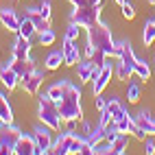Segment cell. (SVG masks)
I'll list each match as a JSON object with an SVG mask.
<instances>
[{
	"instance_id": "6da1fadb",
	"label": "cell",
	"mask_w": 155,
	"mask_h": 155,
	"mask_svg": "<svg viewBox=\"0 0 155 155\" xmlns=\"http://www.w3.org/2000/svg\"><path fill=\"white\" fill-rule=\"evenodd\" d=\"M59 107V116L64 122H77L83 116V109H81V87L74 85L68 79H61V94L55 101Z\"/></svg>"
},
{
	"instance_id": "7a4b0ae2",
	"label": "cell",
	"mask_w": 155,
	"mask_h": 155,
	"mask_svg": "<svg viewBox=\"0 0 155 155\" xmlns=\"http://www.w3.org/2000/svg\"><path fill=\"white\" fill-rule=\"evenodd\" d=\"M94 50H101L109 57H118V42H114L111 31L107 24H103V20L94 22L87 26V48H85V57H92Z\"/></svg>"
},
{
	"instance_id": "3957f363",
	"label": "cell",
	"mask_w": 155,
	"mask_h": 155,
	"mask_svg": "<svg viewBox=\"0 0 155 155\" xmlns=\"http://www.w3.org/2000/svg\"><path fill=\"white\" fill-rule=\"evenodd\" d=\"M118 64H116V77L120 81H129L133 77V68H136V61L138 57L133 55V48H131V42L122 39L118 42Z\"/></svg>"
},
{
	"instance_id": "277c9868",
	"label": "cell",
	"mask_w": 155,
	"mask_h": 155,
	"mask_svg": "<svg viewBox=\"0 0 155 155\" xmlns=\"http://www.w3.org/2000/svg\"><path fill=\"white\" fill-rule=\"evenodd\" d=\"M37 114H39V122L46 127H50L53 131H59L61 129V116H59V107L57 103L50 98L48 94H42L39 96V103H37Z\"/></svg>"
},
{
	"instance_id": "5b68a950",
	"label": "cell",
	"mask_w": 155,
	"mask_h": 155,
	"mask_svg": "<svg viewBox=\"0 0 155 155\" xmlns=\"http://www.w3.org/2000/svg\"><path fill=\"white\" fill-rule=\"evenodd\" d=\"M85 138H81L77 131H64L59 133V138L53 142V153L57 155H70V153H81V147H83Z\"/></svg>"
},
{
	"instance_id": "8992f818",
	"label": "cell",
	"mask_w": 155,
	"mask_h": 155,
	"mask_svg": "<svg viewBox=\"0 0 155 155\" xmlns=\"http://www.w3.org/2000/svg\"><path fill=\"white\" fill-rule=\"evenodd\" d=\"M20 136L22 131L13 122H0V155H13Z\"/></svg>"
},
{
	"instance_id": "52a82bcc",
	"label": "cell",
	"mask_w": 155,
	"mask_h": 155,
	"mask_svg": "<svg viewBox=\"0 0 155 155\" xmlns=\"http://www.w3.org/2000/svg\"><path fill=\"white\" fill-rule=\"evenodd\" d=\"M101 20V7H74L70 13V22L79 24L81 28H87Z\"/></svg>"
},
{
	"instance_id": "ba28073f",
	"label": "cell",
	"mask_w": 155,
	"mask_h": 155,
	"mask_svg": "<svg viewBox=\"0 0 155 155\" xmlns=\"http://www.w3.org/2000/svg\"><path fill=\"white\" fill-rule=\"evenodd\" d=\"M116 72V66L109 61V57L105 59V66L101 68V72L96 74V79H94V83H92V94H103V90H105L107 85H109V81H111V74Z\"/></svg>"
},
{
	"instance_id": "9c48e42d",
	"label": "cell",
	"mask_w": 155,
	"mask_h": 155,
	"mask_svg": "<svg viewBox=\"0 0 155 155\" xmlns=\"http://www.w3.org/2000/svg\"><path fill=\"white\" fill-rule=\"evenodd\" d=\"M50 127H46V125H37L35 127V144H37V153L35 155H44V153H50L53 151V138H50Z\"/></svg>"
},
{
	"instance_id": "30bf717a",
	"label": "cell",
	"mask_w": 155,
	"mask_h": 155,
	"mask_svg": "<svg viewBox=\"0 0 155 155\" xmlns=\"http://www.w3.org/2000/svg\"><path fill=\"white\" fill-rule=\"evenodd\" d=\"M44 83V72H39L37 68H33L31 72H26V74L20 79V85L24 87L26 94H37V90L42 87Z\"/></svg>"
},
{
	"instance_id": "8fae6325",
	"label": "cell",
	"mask_w": 155,
	"mask_h": 155,
	"mask_svg": "<svg viewBox=\"0 0 155 155\" xmlns=\"http://www.w3.org/2000/svg\"><path fill=\"white\" fill-rule=\"evenodd\" d=\"M74 68H77V77H79V81H83V83H87V81H94L96 74L101 72V68H96L94 64H92L90 57H85L83 61L79 59V64H77Z\"/></svg>"
},
{
	"instance_id": "7c38bea8",
	"label": "cell",
	"mask_w": 155,
	"mask_h": 155,
	"mask_svg": "<svg viewBox=\"0 0 155 155\" xmlns=\"http://www.w3.org/2000/svg\"><path fill=\"white\" fill-rule=\"evenodd\" d=\"M0 81H2V85L7 90H15L20 85V74L11 68V61H5L0 66Z\"/></svg>"
},
{
	"instance_id": "4fadbf2b",
	"label": "cell",
	"mask_w": 155,
	"mask_h": 155,
	"mask_svg": "<svg viewBox=\"0 0 155 155\" xmlns=\"http://www.w3.org/2000/svg\"><path fill=\"white\" fill-rule=\"evenodd\" d=\"M61 50H64V64L66 66H77L79 64L81 53H79V48H77V39L64 37V46H61Z\"/></svg>"
},
{
	"instance_id": "5bb4252c",
	"label": "cell",
	"mask_w": 155,
	"mask_h": 155,
	"mask_svg": "<svg viewBox=\"0 0 155 155\" xmlns=\"http://www.w3.org/2000/svg\"><path fill=\"white\" fill-rule=\"evenodd\" d=\"M0 22H2V26L7 31L18 33V28H20V15L13 11V9H9V7H0Z\"/></svg>"
},
{
	"instance_id": "9a60e30c",
	"label": "cell",
	"mask_w": 155,
	"mask_h": 155,
	"mask_svg": "<svg viewBox=\"0 0 155 155\" xmlns=\"http://www.w3.org/2000/svg\"><path fill=\"white\" fill-rule=\"evenodd\" d=\"M15 155H35L37 153V144H35V138L33 136H26V133H22L15 144Z\"/></svg>"
},
{
	"instance_id": "2e32d148",
	"label": "cell",
	"mask_w": 155,
	"mask_h": 155,
	"mask_svg": "<svg viewBox=\"0 0 155 155\" xmlns=\"http://www.w3.org/2000/svg\"><path fill=\"white\" fill-rule=\"evenodd\" d=\"M13 57L15 59H31V39L18 35V39L13 42Z\"/></svg>"
},
{
	"instance_id": "e0dca14e",
	"label": "cell",
	"mask_w": 155,
	"mask_h": 155,
	"mask_svg": "<svg viewBox=\"0 0 155 155\" xmlns=\"http://www.w3.org/2000/svg\"><path fill=\"white\" fill-rule=\"evenodd\" d=\"M24 15L33 20V24H35V28H37V33H39V31L50 28V20H46L42 13H39V11H37V7H28L26 11H24Z\"/></svg>"
},
{
	"instance_id": "ac0fdd59",
	"label": "cell",
	"mask_w": 155,
	"mask_h": 155,
	"mask_svg": "<svg viewBox=\"0 0 155 155\" xmlns=\"http://www.w3.org/2000/svg\"><path fill=\"white\" fill-rule=\"evenodd\" d=\"M136 122L147 131V136H155V116H151V114L147 109H142L138 116H136Z\"/></svg>"
},
{
	"instance_id": "d6986e66",
	"label": "cell",
	"mask_w": 155,
	"mask_h": 155,
	"mask_svg": "<svg viewBox=\"0 0 155 155\" xmlns=\"http://www.w3.org/2000/svg\"><path fill=\"white\" fill-rule=\"evenodd\" d=\"M109 114H111V118L114 120H120V118H125L127 116V109H125V105L116 98V96H111V98H107V107H105Z\"/></svg>"
},
{
	"instance_id": "ffe728a7",
	"label": "cell",
	"mask_w": 155,
	"mask_h": 155,
	"mask_svg": "<svg viewBox=\"0 0 155 155\" xmlns=\"http://www.w3.org/2000/svg\"><path fill=\"white\" fill-rule=\"evenodd\" d=\"M37 33V28H35V24H33V20L31 18H20V28H18V35H22V37H26V39H31Z\"/></svg>"
},
{
	"instance_id": "44dd1931",
	"label": "cell",
	"mask_w": 155,
	"mask_h": 155,
	"mask_svg": "<svg viewBox=\"0 0 155 155\" xmlns=\"http://www.w3.org/2000/svg\"><path fill=\"white\" fill-rule=\"evenodd\" d=\"M44 66H46V70H57L59 66H64V50H53V53H48Z\"/></svg>"
},
{
	"instance_id": "7402d4cb",
	"label": "cell",
	"mask_w": 155,
	"mask_h": 155,
	"mask_svg": "<svg viewBox=\"0 0 155 155\" xmlns=\"http://www.w3.org/2000/svg\"><path fill=\"white\" fill-rule=\"evenodd\" d=\"M0 122H13V109L5 94H0Z\"/></svg>"
},
{
	"instance_id": "603a6c76",
	"label": "cell",
	"mask_w": 155,
	"mask_h": 155,
	"mask_svg": "<svg viewBox=\"0 0 155 155\" xmlns=\"http://www.w3.org/2000/svg\"><path fill=\"white\" fill-rule=\"evenodd\" d=\"M127 144H129L127 133H118V136L111 140V155H122L127 151Z\"/></svg>"
},
{
	"instance_id": "cb8c5ba5",
	"label": "cell",
	"mask_w": 155,
	"mask_h": 155,
	"mask_svg": "<svg viewBox=\"0 0 155 155\" xmlns=\"http://www.w3.org/2000/svg\"><path fill=\"white\" fill-rule=\"evenodd\" d=\"M11 68L18 72V74H20V79H22L24 74H26V72H31V70H33L35 66L33 64H31V59H11Z\"/></svg>"
},
{
	"instance_id": "d4e9b609",
	"label": "cell",
	"mask_w": 155,
	"mask_h": 155,
	"mask_svg": "<svg viewBox=\"0 0 155 155\" xmlns=\"http://www.w3.org/2000/svg\"><path fill=\"white\" fill-rule=\"evenodd\" d=\"M142 42H144V46H151V44L155 42V18H153V20H147V22H144Z\"/></svg>"
},
{
	"instance_id": "484cf974",
	"label": "cell",
	"mask_w": 155,
	"mask_h": 155,
	"mask_svg": "<svg viewBox=\"0 0 155 155\" xmlns=\"http://www.w3.org/2000/svg\"><path fill=\"white\" fill-rule=\"evenodd\" d=\"M133 74H136L140 81H149V77H151L149 64H147L144 59H138V61H136V68H133Z\"/></svg>"
},
{
	"instance_id": "4316f807",
	"label": "cell",
	"mask_w": 155,
	"mask_h": 155,
	"mask_svg": "<svg viewBox=\"0 0 155 155\" xmlns=\"http://www.w3.org/2000/svg\"><path fill=\"white\" fill-rule=\"evenodd\" d=\"M140 94H142V87L138 81H129V85H127V101L129 103H138L140 101Z\"/></svg>"
},
{
	"instance_id": "83f0119b",
	"label": "cell",
	"mask_w": 155,
	"mask_h": 155,
	"mask_svg": "<svg viewBox=\"0 0 155 155\" xmlns=\"http://www.w3.org/2000/svg\"><path fill=\"white\" fill-rule=\"evenodd\" d=\"M37 39H39V44H42V46H50L57 39V35H55L53 28H46V31H39V33H37Z\"/></svg>"
},
{
	"instance_id": "f1b7e54d",
	"label": "cell",
	"mask_w": 155,
	"mask_h": 155,
	"mask_svg": "<svg viewBox=\"0 0 155 155\" xmlns=\"http://www.w3.org/2000/svg\"><path fill=\"white\" fill-rule=\"evenodd\" d=\"M120 11H122V15H125L127 20L136 18V7H133V2H129V0H122L120 2Z\"/></svg>"
},
{
	"instance_id": "f546056e",
	"label": "cell",
	"mask_w": 155,
	"mask_h": 155,
	"mask_svg": "<svg viewBox=\"0 0 155 155\" xmlns=\"http://www.w3.org/2000/svg\"><path fill=\"white\" fill-rule=\"evenodd\" d=\"M72 7H103V0H68Z\"/></svg>"
},
{
	"instance_id": "4dcf8cb0",
	"label": "cell",
	"mask_w": 155,
	"mask_h": 155,
	"mask_svg": "<svg viewBox=\"0 0 155 155\" xmlns=\"http://www.w3.org/2000/svg\"><path fill=\"white\" fill-rule=\"evenodd\" d=\"M50 9H53V5H50V0H42V5H37V11L42 13L46 20H50V15H53V11H50Z\"/></svg>"
},
{
	"instance_id": "1f68e13d",
	"label": "cell",
	"mask_w": 155,
	"mask_h": 155,
	"mask_svg": "<svg viewBox=\"0 0 155 155\" xmlns=\"http://www.w3.org/2000/svg\"><path fill=\"white\" fill-rule=\"evenodd\" d=\"M79 24H74V22H70V26L66 28V37L68 39H79Z\"/></svg>"
},
{
	"instance_id": "d6a6232c",
	"label": "cell",
	"mask_w": 155,
	"mask_h": 155,
	"mask_svg": "<svg viewBox=\"0 0 155 155\" xmlns=\"http://www.w3.org/2000/svg\"><path fill=\"white\" fill-rule=\"evenodd\" d=\"M144 151H147L149 155H153V153H155V142H153L149 136H147V140H144Z\"/></svg>"
},
{
	"instance_id": "836d02e7",
	"label": "cell",
	"mask_w": 155,
	"mask_h": 155,
	"mask_svg": "<svg viewBox=\"0 0 155 155\" xmlns=\"http://www.w3.org/2000/svg\"><path fill=\"white\" fill-rule=\"evenodd\" d=\"M147 2H149V5H153V7H155V0H147Z\"/></svg>"
},
{
	"instance_id": "e575fe53",
	"label": "cell",
	"mask_w": 155,
	"mask_h": 155,
	"mask_svg": "<svg viewBox=\"0 0 155 155\" xmlns=\"http://www.w3.org/2000/svg\"><path fill=\"white\" fill-rule=\"evenodd\" d=\"M116 2H118V5H120V2H122V0H116Z\"/></svg>"
}]
</instances>
